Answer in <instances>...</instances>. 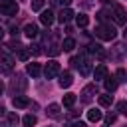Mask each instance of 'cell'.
<instances>
[{"label":"cell","instance_id":"1","mask_svg":"<svg viewBox=\"0 0 127 127\" xmlns=\"http://www.w3.org/2000/svg\"><path fill=\"white\" fill-rule=\"evenodd\" d=\"M95 36H97L99 40L111 42V40L117 36V32H115V28H113L111 24H99V26L95 28Z\"/></svg>","mask_w":127,"mask_h":127},{"label":"cell","instance_id":"2","mask_svg":"<svg viewBox=\"0 0 127 127\" xmlns=\"http://www.w3.org/2000/svg\"><path fill=\"white\" fill-rule=\"evenodd\" d=\"M0 14H4V16H16L18 14L16 0H0Z\"/></svg>","mask_w":127,"mask_h":127},{"label":"cell","instance_id":"3","mask_svg":"<svg viewBox=\"0 0 127 127\" xmlns=\"http://www.w3.org/2000/svg\"><path fill=\"white\" fill-rule=\"evenodd\" d=\"M14 69V60L8 54H0V73H10Z\"/></svg>","mask_w":127,"mask_h":127},{"label":"cell","instance_id":"4","mask_svg":"<svg viewBox=\"0 0 127 127\" xmlns=\"http://www.w3.org/2000/svg\"><path fill=\"white\" fill-rule=\"evenodd\" d=\"M58 73H60V64H58L56 60L48 62V64H46V67H44V75H46L48 79H52V77H56Z\"/></svg>","mask_w":127,"mask_h":127},{"label":"cell","instance_id":"5","mask_svg":"<svg viewBox=\"0 0 127 127\" xmlns=\"http://www.w3.org/2000/svg\"><path fill=\"white\" fill-rule=\"evenodd\" d=\"M113 20H115V24H125L127 22V14H125V8L123 6H119V4H115L113 6Z\"/></svg>","mask_w":127,"mask_h":127},{"label":"cell","instance_id":"6","mask_svg":"<svg viewBox=\"0 0 127 127\" xmlns=\"http://www.w3.org/2000/svg\"><path fill=\"white\" fill-rule=\"evenodd\" d=\"M93 95H97V85H95V83H89V85H85L83 91H81V101H83V103H89Z\"/></svg>","mask_w":127,"mask_h":127},{"label":"cell","instance_id":"7","mask_svg":"<svg viewBox=\"0 0 127 127\" xmlns=\"http://www.w3.org/2000/svg\"><path fill=\"white\" fill-rule=\"evenodd\" d=\"M12 105H14L16 109H24V107L30 105V99H28L26 95H16V97L12 99Z\"/></svg>","mask_w":127,"mask_h":127},{"label":"cell","instance_id":"8","mask_svg":"<svg viewBox=\"0 0 127 127\" xmlns=\"http://www.w3.org/2000/svg\"><path fill=\"white\" fill-rule=\"evenodd\" d=\"M54 20H56V16H54V12H52V10H44V12H42V16H40V22H42L44 26H52V24H54Z\"/></svg>","mask_w":127,"mask_h":127},{"label":"cell","instance_id":"9","mask_svg":"<svg viewBox=\"0 0 127 127\" xmlns=\"http://www.w3.org/2000/svg\"><path fill=\"white\" fill-rule=\"evenodd\" d=\"M107 77V67L105 64H97L95 69H93V79H105Z\"/></svg>","mask_w":127,"mask_h":127},{"label":"cell","instance_id":"10","mask_svg":"<svg viewBox=\"0 0 127 127\" xmlns=\"http://www.w3.org/2000/svg\"><path fill=\"white\" fill-rule=\"evenodd\" d=\"M73 16H75V14H73V12L69 10V8H62V12L58 14V20H60L62 24H67V22H69V20H71Z\"/></svg>","mask_w":127,"mask_h":127},{"label":"cell","instance_id":"11","mask_svg":"<svg viewBox=\"0 0 127 127\" xmlns=\"http://www.w3.org/2000/svg\"><path fill=\"white\" fill-rule=\"evenodd\" d=\"M71 83H73V75L69 71H62L60 73V85L62 87H69Z\"/></svg>","mask_w":127,"mask_h":127},{"label":"cell","instance_id":"12","mask_svg":"<svg viewBox=\"0 0 127 127\" xmlns=\"http://www.w3.org/2000/svg\"><path fill=\"white\" fill-rule=\"evenodd\" d=\"M26 71H28L32 77H38V75L42 73V67H40V64H36V62H30V64L26 65Z\"/></svg>","mask_w":127,"mask_h":127},{"label":"cell","instance_id":"13","mask_svg":"<svg viewBox=\"0 0 127 127\" xmlns=\"http://www.w3.org/2000/svg\"><path fill=\"white\" fill-rule=\"evenodd\" d=\"M60 111H62V107H60L58 103H50L48 109H46L48 117H52V119H58V117H60Z\"/></svg>","mask_w":127,"mask_h":127},{"label":"cell","instance_id":"14","mask_svg":"<svg viewBox=\"0 0 127 127\" xmlns=\"http://www.w3.org/2000/svg\"><path fill=\"white\" fill-rule=\"evenodd\" d=\"M87 52H89V54H95L97 58H105V50H103L99 44H89V46H87Z\"/></svg>","mask_w":127,"mask_h":127},{"label":"cell","instance_id":"15","mask_svg":"<svg viewBox=\"0 0 127 127\" xmlns=\"http://www.w3.org/2000/svg\"><path fill=\"white\" fill-rule=\"evenodd\" d=\"M103 85H105V89H107V93H111V91H115L117 89V79L111 75V77H105V81H103Z\"/></svg>","mask_w":127,"mask_h":127},{"label":"cell","instance_id":"16","mask_svg":"<svg viewBox=\"0 0 127 127\" xmlns=\"http://www.w3.org/2000/svg\"><path fill=\"white\" fill-rule=\"evenodd\" d=\"M101 117H103L101 109H95V107H91V109L87 111V119H89V121H93V123H95V121H99Z\"/></svg>","mask_w":127,"mask_h":127},{"label":"cell","instance_id":"17","mask_svg":"<svg viewBox=\"0 0 127 127\" xmlns=\"http://www.w3.org/2000/svg\"><path fill=\"white\" fill-rule=\"evenodd\" d=\"M38 32H40V30H38V26H36V24H26V28H24V34H26L28 38H36V36H38Z\"/></svg>","mask_w":127,"mask_h":127},{"label":"cell","instance_id":"18","mask_svg":"<svg viewBox=\"0 0 127 127\" xmlns=\"http://www.w3.org/2000/svg\"><path fill=\"white\" fill-rule=\"evenodd\" d=\"M97 101H99V105H101V107H109V105L113 103V95L103 93V95H99V97H97Z\"/></svg>","mask_w":127,"mask_h":127},{"label":"cell","instance_id":"19","mask_svg":"<svg viewBox=\"0 0 127 127\" xmlns=\"http://www.w3.org/2000/svg\"><path fill=\"white\" fill-rule=\"evenodd\" d=\"M77 69H79V73H81V75H87V73L91 71V64H89L87 60H81V62H79V65H77Z\"/></svg>","mask_w":127,"mask_h":127},{"label":"cell","instance_id":"20","mask_svg":"<svg viewBox=\"0 0 127 127\" xmlns=\"http://www.w3.org/2000/svg\"><path fill=\"white\" fill-rule=\"evenodd\" d=\"M73 48H75V40H73V38H65V40L62 42V50H64V52H71Z\"/></svg>","mask_w":127,"mask_h":127},{"label":"cell","instance_id":"21","mask_svg":"<svg viewBox=\"0 0 127 127\" xmlns=\"http://www.w3.org/2000/svg\"><path fill=\"white\" fill-rule=\"evenodd\" d=\"M75 24H77L79 28H85V26L89 24V16H85V14H77V16H75Z\"/></svg>","mask_w":127,"mask_h":127},{"label":"cell","instance_id":"22","mask_svg":"<svg viewBox=\"0 0 127 127\" xmlns=\"http://www.w3.org/2000/svg\"><path fill=\"white\" fill-rule=\"evenodd\" d=\"M22 123H24V127H34V125L38 123V117H36V115H26V117L22 119Z\"/></svg>","mask_w":127,"mask_h":127},{"label":"cell","instance_id":"23","mask_svg":"<svg viewBox=\"0 0 127 127\" xmlns=\"http://www.w3.org/2000/svg\"><path fill=\"white\" fill-rule=\"evenodd\" d=\"M16 87H18V89H24V87H26V81H24V79H22V77H20V75H18V77H14V79H12V89H14V91H16Z\"/></svg>","mask_w":127,"mask_h":127},{"label":"cell","instance_id":"24","mask_svg":"<svg viewBox=\"0 0 127 127\" xmlns=\"http://www.w3.org/2000/svg\"><path fill=\"white\" fill-rule=\"evenodd\" d=\"M73 103H75V93H65L64 95V105L65 107H71Z\"/></svg>","mask_w":127,"mask_h":127},{"label":"cell","instance_id":"25","mask_svg":"<svg viewBox=\"0 0 127 127\" xmlns=\"http://www.w3.org/2000/svg\"><path fill=\"white\" fill-rule=\"evenodd\" d=\"M60 52H62V46H58V44H50L48 46V54L50 56H58Z\"/></svg>","mask_w":127,"mask_h":127},{"label":"cell","instance_id":"26","mask_svg":"<svg viewBox=\"0 0 127 127\" xmlns=\"http://www.w3.org/2000/svg\"><path fill=\"white\" fill-rule=\"evenodd\" d=\"M28 58H30V50H24V48H20V50H18V60H20V62H26Z\"/></svg>","mask_w":127,"mask_h":127},{"label":"cell","instance_id":"27","mask_svg":"<svg viewBox=\"0 0 127 127\" xmlns=\"http://www.w3.org/2000/svg\"><path fill=\"white\" fill-rule=\"evenodd\" d=\"M44 2H46V0H30L32 10H36V12H38V10H42V8H44Z\"/></svg>","mask_w":127,"mask_h":127},{"label":"cell","instance_id":"28","mask_svg":"<svg viewBox=\"0 0 127 127\" xmlns=\"http://www.w3.org/2000/svg\"><path fill=\"white\" fill-rule=\"evenodd\" d=\"M18 121H20V117H18L16 113H10V115H8V123H10L12 127H16V125H18Z\"/></svg>","mask_w":127,"mask_h":127},{"label":"cell","instance_id":"29","mask_svg":"<svg viewBox=\"0 0 127 127\" xmlns=\"http://www.w3.org/2000/svg\"><path fill=\"white\" fill-rule=\"evenodd\" d=\"M40 48H42V46H38V44H34V46L30 48V54H34V56H40V54H42V50H40Z\"/></svg>","mask_w":127,"mask_h":127},{"label":"cell","instance_id":"30","mask_svg":"<svg viewBox=\"0 0 127 127\" xmlns=\"http://www.w3.org/2000/svg\"><path fill=\"white\" fill-rule=\"evenodd\" d=\"M115 121V113H107L105 115V123H113Z\"/></svg>","mask_w":127,"mask_h":127},{"label":"cell","instance_id":"31","mask_svg":"<svg viewBox=\"0 0 127 127\" xmlns=\"http://www.w3.org/2000/svg\"><path fill=\"white\" fill-rule=\"evenodd\" d=\"M67 127H85V123H83V121H75V123H71V125H67Z\"/></svg>","mask_w":127,"mask_h":127},{"label":"cell","instance_id":"32","mask_svg":"<svg viewBox=\"0 0 127 127\" xmlns=\"http://www.w3.org/2000/svg\"><path fill=\"white\" fill-rule=\"evenodd\" d=\"M97 18H99V20H107V12H99Z\"/></svg>","mask_w":127,"mask_h":127},{"label":"cell","instance_id":"33","mask_svg":"<svg viewBox=\"0 0 127 127\" xmlns=\"http://www.w3.org/2000/svg\"><path fill=\"white\" fill-rule=\"evenodd\" d=\"M62 6H67V4H71V0H58Z\"/></svg>","mask_w":127,"mask_h":127},{"label":"cell","instance_id":"34","mask_svg":"<svg viewBox=\"0 0 127 127\" xmlns=\"http://www.w3.org/2000/svg\"><path fill=\"white\" fill-rule=\"evenodd\" d=\"M2 40H4V28L0 26V42H2Z\"/></svg>","mask_w":127,"mask_h":127},{"label":"cell","instance_id":"35","mask_svg":"<svg viewBox=\"0 0 127 127\" xmlns=\"http://www.w3.org/2000/svg\"><path fill=\"white\" fill-rule=\"evenodd\" d=\"M101 4H111V0H99Z\"/></svg>","mask_w":127,"mask_h":127},{"label":"cell","instance_id":"36","mask_svg":"<svg viewBox=\"0 0 127 127\" xmlns=\"http://www.w3.org/2000/svg\"><path fill=\"white\" fill-rule=\"evenodd\" d=\"M2 115H4V107L0 105V117H2Z\"/></svg>","mask_w":127,"mask_h":127},{"label":"cell","instance_id":"37","mask_svg":"<svg viewBox=\"0 0 127 127\" xmlns=\"http://www.w3.org/2000/svg\"><path fill=\"white\" fill-rule=\"evenodd\" d=\"M2 89H4V85H2V81H0V93H2Z\"/></svg>","mask_w":127,"mask_h":127},{"label":"cell","instance_id":"38","mask_svg":"<svg viewBox=\"0 0 127 127\" xmlns=\"http://www.w3.org/2000/svg\"><path fill=\"white\" fill-rule=\"evenodd\" d=\"M123 36H125V40H127V28H125V32H123Z\"/></svg>","mask_w":127,"mask_h":127},{"label":"cell","instance_id":"39","mask_svg":"<svg viewBox=\"0 0 127 127\" xmlns=\"http://www.w3.org/2000/svg\"><path fill=\"white\" fill-rule=\"evenodd\" d=\"M123 113H125V115H127V103H125V109H123Z\"/></svg>","mask_w":127,"mask_h":127},{"label":"cell","instance_id":"40","mask_svg":"<svg viewBox=\"0 0 127 127\" xmlns=\"http://www.w3.org/2000/svg\"><path fill=\"white\" fill-rule=\"evenodd\" d=\"M125 81H127V73H125Z\"/></svg>","mask_w":127,"mask_h":127}]
</instances>
